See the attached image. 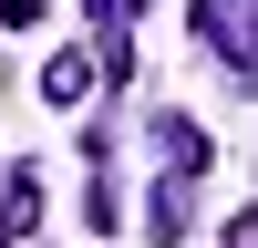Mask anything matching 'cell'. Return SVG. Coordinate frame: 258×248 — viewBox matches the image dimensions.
<instances>
[{
  "instance_id": "obj_1",
  "label": "cell",
  "mask_w": 258,
  "mask_h": 248,
  "mask_svg": "<svg viewBox=\"0 0 258 248\" xmlns=\"http://www.w3.org/2000/svg\"><path fill=\"white\" fill-rule=\"evenodd\" d=\"M197 31L227 62H258V0H197Z\"/></svg>"
},
{
  "instance_id": "obj_2",
  "label": "cell",
  "mask_w": 258,
  "mask_h": 248,
  "mask_svg": "<svg viewBox=\"0 0 258 248\" xmlns=\"http://www.w3.org/2000/svg\"><path fill=\"white\" fill-rule=\"evenodd\" d=\"M41 93H52V103H83V93H93V62H83V52L41 62Z\"/></svg>"
}]
</instances>
